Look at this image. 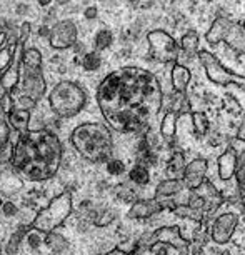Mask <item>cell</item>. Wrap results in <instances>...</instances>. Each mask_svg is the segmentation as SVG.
Instances as JSON below:
<instances>
[{
    "instance_id": "obj_1",
    "label": "cell",
    "mask_w": 245,
    "mask_h": 255,
    "mask_svg": "<svg viewBox=\"0 0 245 255\" xmlns=\"http://www.w3.org/2000/svg\"><path fill=\"white\" fill-rule=\"evenodd\" d=\"M97 104L104 119L117 132H138L162 107L157 79L135 67L115 70L100 82Z\"/></svg>"
},
{
    "instance_id": "obj_2",
    "label": "cell",
    "mask_w": 245,
    "mask_h": 255,
    "mask_svg": "<svg viewBox=\"0 0 245 255\" xmlns=\"http://www.w3.org/2000/svg\"><path fill=\"white\" fill-rule=\"evenodd\" d=\"M10 158L13 168L27 179L49 180L60 167L62 143L50 130H27L17 138Z\"/></svg>"
},
{
    "instance_id": "obj_3",
    "label": "cell",
    "mask_w": 245,
    "mask_h": 255,
    "mask_svg": "<svg viewBox=\"0 0 245 255\" xmlns=\"http://www.w3.org/2000/svg\"><path fill=\"white\" fill-rule=\"evenodd\" d=\"M70 142L82 157L94 163L109 162L114 152L112 133L105 125L97 122L80 124L75 127Z\"/></svg>"
},
{
    "instance_id": "obj_4",
    "label": "cell",
    "mask_w": 245,
    "mask_h": 255,
    "mask_svg": "<svg viewBox=\"0 0 245 255\" xmlns=\"http://www.w3.org/2000/svg\"><path fill=\"white\" fill-rule=\"evenodd\" d=\"M87 102V95L79 84L70 80H62L52 89L49 104L55 115L62 119H72L82 112Z\"/></svg>"
},
{
    "instance_id": "obj_5",
    "label": "cell",
    "mask_w": 245,
    "mask_h": 255,
    "mask_svg": "<svg viewBox=\"0 0 245 255\" xmlns=\"http://www.w3.org/2000/svg\"><path fill=\"white\" fill-rule=\"evenodd\" d=\"M22 70H23V80H22V90L30 99L40 100L45 94V79L42 72V54L35 47L27 49L23 45L22 52Z\"/></svg>"
},
{
    "instance_id": "obj_6",
    "label": "cell",
    "mask_w": 245,
    "mask_h": 255,
    "mask_svg": "<svg viewBox=\"0 0 245 255\" xmlns=\"http://www.w3.org/2000/svg\"><path fill=\"white\" fill-rule=\"evenodd\" d=\"M72 214V197L69 192L57 195L45 209H42L33 219L32 227L44 234H50L65 222V219Z\"/></svg>"
},
{
    "instance_id": "obj_7",
    "label": "cell",
    "mask_w": 245,
    "mask_h": 255,
    "mask_svg": "<svg viewBox=\"0 0 245 255\" xmlns=\"http://www.w3.org/2000/svg\"><path fill=\"white\" fill-rule=\"evenodd\" d=\"M77 35H79V30H77V25L72 20L57 22L50 28V35H49L50 47L55 50L70 49V47H74L77 44Z\"/></svg>"
},
{
    "instance_id": "obj_8",
    "label": "cell",
    "mask_w": 245,
    "mask_h": 255,
    "mask_svg": "<svg viewBox=\"0 0 245 255\" xmlns=\"http://www.w3.org/2000/svg\"><path fill=\"white\" fill-rule=\"evenodd\" d=\"M22 52L23 45L17 44L15 50H13L10 64L7 65V69L0 74V95L3 94H12L13 89L17 87L18 79H20V67H22Z\"/></svg>"
},
{
    "instance_id": "obj_9",
    "label": "cell",
    "mask_w": 245,
    "mask_h": 255,
    "mask_svg": "<svg viewBox=\"0 0 245 255\" xmlns=\"http://www.w3.org/2000/svg\"><path fill=\"white\" fill-rule=\"evenodd\" d=\"M239 225V215L234 212H227L222 214L220 217H217L212 224V232H210V239L215 244L224 245L229 244L234 237V232Z\"/></svg>"
},
{
    "instance_id": "obj_10",
    "label": "cell",
    "mask_w": 245,
    "mask_h": 255,
    "mask_svg": "<svg viewBox=\"0 0 245 255\" xmlns=\"http://www.w3.org/2000/svg\"><path fill=\"white\" fill-rule=\"evenodd\" d=\"M200 59H202V64H204L205 69H207V74H209L210 80L217 82V84H222V85L237 84L239 87L245 92V79L229 74V72L225 70V69H222V67L217 64V60H215L212 55H209L207 52H202Z\"/></svg>"
},
{
    "instance_id": "obj_11",
    "label": "cell",
    "mask_w": 245,
    "mask_h": 255,
    "mask_svg": "<svg viewBox=\"0 0 245 255\" xmlns=\"http://www.w3.org/2000/svg\"><path fill=\"white\" fill-rule=\"evenodd\" d=\"M153 244H165V245H172L175 247L179 252L182 250H189L190 247V240L184 239L180 234V227L179 225H165V227L157 229L155 232L152 234L150 237V247ZM148 247V249H150Z\"/></svg>"
},
{
    "instance_id": "obj_12",
    "label": "cell",
    "mask_w": 245,
    "mask_h": 255,
    "mask_svg": "<svg viewBox=\"0 0 245 255\" xmlns=\"http://www.w3.org/2000/svg\"><path fill=\"white\" fill-rule=\"evenodd\" d=\"M175 202L172 200H165V202H160L157 199H150V200H135L128 210V217L130 219H148L152 217L153 214L160 212L163 209H170L174 210L175 209Z\"/></svg>"
},
{
    "instance_id": "obj_13",
    "label": "cell",
    "mask_w": 245,
    "mask_h": 255,
    "mask_svg": "<svg viewBox=\"0 0 245 255\" xmlns=\"http://www.w3.org/2000/svg\"><path fill=\"white\" fill-rule=\"evenodd\" d=\"M207 168H209L207 158L199 157V158H195V160H192L189 165H185L184 177H182V182H184V185L189 190L195 192L202 185V182L205 180Z\"/></svg>"
},
{
    "instance_id": "obj_14",
    "label": "cell",
    "mask_w": 245,
    "mask_h": 255,
    "mask_svg": "<svg viewBox=\"0 0 245 255\" xmlns=\"http://www.w3.org/2000/svg\"><path fill=\"white\" fill-rule=\"evenodd\" d=\"M237 150H235L234 145H229L227 150H225L222 155L219 157V175L222 180H230L235 175V170H237Z\"/></svg>"
},
{
    "instance_id": "obj_15",
    "label": "cell",
    "mask_w": 245,
    "mask_h": 255,
    "mask_svg": "<svg viewBox=\"0 0 245 255\" xmlns=\"http://www.w3.org/2000/svg\"><path fill=\"white\" fill-rule=\"evenodd\" d=\"M7 124L10 128L20 132V133L27 132L28 124H30V112H28V110H22V109L13 107L10 112L7 114Z\"/></svg>"
},
{
    "instance_id": "obj_16",
    "label": "cell",
    "mask_w": 245,
    "mask_h": 255,
    "mask_svg": "<svg viewBox=\"0 0 245 255\" xmlns=\"http://www.w3.org/2000/svg\"><path fill=\"white\" fill-rule=\"evenodd\" d=\"M184 170H185V157L182 152H175L174 155L170 157L169 163L165 167V175L167 180H182L184 177Z\"/></svg>"
},
{
    "instance_id": "obj_17",
    "label": "cell",
    "mask_w": 245,
    "mask_h": 255,
    "mask_svg": "<svg viewBox=\"0 0 245 255\" xmlns=\"http://www.w3.org/2000/svg\"><path fill=\"white\" fill-rule=\"evenodd\" d=\"M190 80V72L182 65H175L174 70H172V84H174V89L177 94H184L185 87L189 85Z\"/></svg>"
},
{
    "instance_id": "obj_18",
    "label": "cell",
    "mask_w": 245,
    "mask_h": 255,
    "mask_svg": "<svg viewBox=\"0 0 245 255\" xmlns=\"http://www.w3.org/2000/svg\"><path fill=\"white\" fill-rule=\"evenodd\" d=\"M184 187L182 180H163L157 185L155 189V199H162V197H170L174 194H179Z\"/></svg>"
},
{
    "instance_id": "obj_19",
    "label": "cell",
    "mask_w": 245,
    "mask_h": 255,
    "mask_svg": "<svg viewBox=\"0 0 245 255\" xmlns=\"http://www.w3.org/2000/svg\"><path fill=\"white\" fill-rule=\"evenodd\" d=\"M175 124H177V114L175 112H167V115L163 117L162 125H160V132H162V135H163V138H165L167 142L174 140Z\"/></svg>"
},
{
    "instance_id": "obj_20",
    "label": "cell",
    "mask_w": 245,
    "mask_h": 255,
    "mask_svg": "<svg viewBox=\"0 0 245 255\" xmlns=\"http://www.w3.org/2000/svg\"><path fill=\"white\" fill-rule=\"evenodd\" d=\"M44 244L52 250V252H57V254L64 252V250H65L67 247H69V242H67V239L64 237V235L55 234V232L47 234V235H45Z\"/></svg>"
},
{
    "instance_id": "obj_21",
    "label": "cell",
    "mask_w": 245,
    "mask_h": 255,
    "mask_svg": "<svg viewBox=\"0 0 245 255\" xmlns=\"http://www.w3.org/2000/svg\"><path fill=\"white\" fill-rule=\"evenodd\" d=\"M237 182H239V192H240V202H242V209L245 215V150L244 153L237 158Z\"/></svg>"
},
{
    "instance_id": "obj_22",
    "label": "cell",
    "mask_w": 245,
    "mask_h": 255,
    "mask_svg": "<svg viewBox=\"0 0 245 255\" xmlns=\"http://www.w3.org/2000/svg\"><path fill=\"white\" fill-rule=\"evenodd\" d=\"M172 212H174L177 217L189 219V220H194V222H202V220H204V212L190 209L189 205H175V209Z\"/></svg>"
},
{
    "instance_id": "obj_23",
    "label": "cell",
    "mask_w": 245,
    "mask_h": 255,
    "mask_svg": "<svg viewBox=\"0 0 245 255\" xmlns=\"http://www.w3.org/2000/svg\"><path fill=\"white\" fill-rule=\"evenodd\" d=\"M128 177H130L132 182H135L137 185H145L148 184V180H150V174H148L147 167H142V165H133L132 170L128 172Z\"/></svg>"
},
{
    "instance_id": "obj_24",
    "label": "cell",
    "mask_w": 245,
    "mask_h": 255,
    "mask_svg": "<svg viewBox=\"0 0 245 255\" xmlns=\"http://www.w3.org/2000/svg\"><path fill=\"white\" fill-rule=\"evenodd\" d=\"M45 235L47 234H44V232H40V230H37V229H33V227H30L25 232V240H27V245L30 249H38L40 247L42 244H44V240H45Z\"/></svg>"
},
{
    "instance_id": "obj_25",
    "label": "cell",
    "mask_w": 245,
    "mask_h": 255,
    "mask_svg": "<svg viewBox=\"0 0 245 255\" xmlns=\"http://www.w3.org/2000/svg\"><path fill=\"white\" fill-rule=\"evenodd\" d=\"M112 40H114V37H112V32H110V30H100V32H97V35H95V38H94L95 50L100 52V50L109 49V47L112 45Z\"/></svg>"
},
{
    "instance_id": "obj_26",
    "label": "cell",
    "mask_w": 245,
    "mask_h": 255,
    "mask_svg": "<svg viewBox=\"0 0 245 255\" xmlns=\"http://www.w3.org/2000/svg\"><path fill=\"white\" fill-rule=\"evenodd\" d=\"M100 65H102V59H100L99 52H87L84 55V59H82V67L89 72L97 70Z\"/></svg>"
},
{
    "instance_id": "obj_27",
    "label": "cell",
    "mask_w": 245,
    "mask_h": 255,
    "mask_svg": "<svg viewBox=\"0 0 245 255\" xmlns=\"http://www.w3.org/2000/svg\"><path fill=\"white\" fill-rule=\"evenodd\" d=\"M192 120H194V128L197 130V135L202 137V135H205V133L209 132V119L205 117L204 114H200V112H197L192 115Z\"/></svg>"
},
{
    "instance_id": "obj_28",
    "label": "cell",
    "mask_w": 245,
    "mask_h": 255,
    "mask_svg": "<svg viewBox=\"0 0 245 255\" xmlns=\"http://www.w3.org/2000/svg\"><path fill=\"white\" fill-rule=\"evenodd\" d=\"M23 237H25V229H18L17 232L12 235V239L8 240V244L5 247V254L13 255L15 252H18V247H20V242Z\"/></svg>"
},
{
    "instance_id": "obj_29",
    "label": "cell",
    "mask_w": 245,
    "mask_h": 255,
    "mask_svg": "<svg viewBox=\"0 0 245 255\" xmlns=\"http://www.w3.org/2000/svg\"><path fill=\"white\" fill-rule=\"evenodd\" d=\"M107 172L110 175H120L125 172V163H123L120 158H110L107 162Z\"/></svg>"
},
{
    "instance_id": "obj_30",
    "label": "cell",
    "mask_w": 245,
    "mask_h": 255,
    "mask_svg": "<svg viewBox=\"0 0 245 255\" xmlns=\"http://www.w3.org/2000/svg\"><path fill=\"white\" fill-rule=\"evenodd\" d=\"M117 197H119V200H122V202H132V204L137 200L135 192H133L132 189H128L127 185H119L117 187Z\"/></svg>"
},
{
    "instance_id": "obj_31",
    "label": "cell",
    "mask_w": 245,
    "mask_h": 255,
    "mask_svg": "<svg viewBox=\"0 0 245 255\" xmlns=\"http://www.w3.org/2000/svg\"><path fill=\"white\" fill-rule=\"evenodd\" d=\"M182 47H184L185 52L192 54V52L197 49V33H194V32L187 33V35L182 38Z\"/></svg>"
},
{
    "instance_id": "obj_32",
    "label": "cell",
    "mask_w": 245,
    "mask_h": 255,
    "mask_svg": "<svg viewBox=\"0 0 245 255\" xmlns=\"http://www.w3.org/2000/svg\"><path fill=\"white\" fill-rule=\"evenodd\" d=\"M8 137H10V127L8 124L0 117V148L5 147V143L8 142Z\"/></svg>"
},
{
    "instance_id": "obj_33",
    "label": "cell",
    "mask_w": 245,
    "mask_h": 255,
    "mask_svg": "<svg viewBox=\"0 0 245 255\" xmlns=\"http://www.w3.org/2000/svg\"><path fill=\"white\" fill-rule=\"evenodd\" d=\"M190 207V209H194V210H202L204 209V205H205V199L202 195H197L195 192H192L190 197H189V204H187Z\"/></svg>"
},
{
    "instance_id": "obj_34",
    "label": "cell",
    "mask_w": 245,
    "mask_h": 255,
    "mask_svg": "<svg viewBox=\"0 0 245 255\" xmlns=\"http://www.w3.org/2000/svg\"><path fill=\"white\" fill-rule=\"evenodd\" d=\"M30 32H32L30 23H28V22H23L22 25H20V32H18V44L25 45L27 38L30 37Z\"/></svg>"
},
{
    "instance_id": "obj_35",
    "label": "cell",
    "mask_w": 245,
    "mask_h": 255,
    "mask_svg": "<svg viewBox=\"0 0 245 255\" xmlns=\"http://www.w3.org/2000/svg\"><path fill=\"white\" fill-rule=\"evenodd\" d=\"M37 102L33 99H30L28 95H22V97H18V109H22V110H30L35 107Z\"/></svg>"
},
{
    "instance_id": "obj_36",
    "label": "cell",
    "mask_w": 245,
    "mask_h": 255,
    "mask_svg": "<svg viewBox=\"0 0 245 255\" xmlns=\"http://www.w3.org/2000/svg\"><path fill=\"white\" fill-rule=\"evenodd\" d=\"M115 220V214L114 212H104L100 217L95 220V225H99V227H104V225H109V224H112Z\"/></svg>"
},
{
    "instance_id": "obj_37",
    "label": "cell",
    "mask_w": 245,
    "mask_h": 255,
    "mask_svg": "<svg viewBox=\"0 0 245 255\" xmlns=\"http://www.w3.org/2000/svg\"><path fill=\"white\" fill-rule=\"evenodd\" d=\"M2 212L5 217H13L17 214V205L12 202H5V204H2Z\"/></svg>"
},
{
    "instance_id": "obj_38",
    "label": "cell",
    "mask_w": 245,
    "mask_h": 255,
    "mask_svg": "<svg viewBox=\"0 0 245 255\" xmlns=\"http://www.w3.org/2000/svg\"><path fill=\"white\" fill-rule=\"evenodd\" d=\"M138 247L140 245H135V247L132 249V252H125V250H122V249H119V247H115V249H112L110 252H107L105 255H133V254H137V250H138Z\"/></svg>"
},
{
    "instance_id": "obj_39",
    "label": "cell",
    "mask_w": 245,
    "mask_h": 255,
    "mask_svg": "<svg viewBox=\"0 0 245 255\" xmlns=\"http://www.w3.org/2000/svg\"><path fill=\"white\" fill-rule=\"evenodd\" d=\"M84 15H85V18H89V20H92V18L97 17V8H95V7H89V8H85Z\"/></svg>"
},
{
    "instance_id": "obj_40",
    "label": "cell",
    "mask_w": 245,
    "mask_h": 255,
    "mask_svg": "<svg viewBox=\"0 0 245 255\" xmlns=\"http://www.w3.org/2000/svg\"><path fill=\"white\" fill-rule=\"evenodd\" d=\"M237 140L245 142V119H244V122H242V125H240V128L237 132Z\"/></svg>"
},
{
    "instance_id": "obj_41",
    "label": "cell",
    "mask_w": 245,
    "mask_h": 255,
    "mask_svg": "<svg viewBox=\"0 0 245 255\" xmlns=\"http://www.w3.org/2000/svg\"><path fill=\"white\" fill-rule=\"evenodd\" d=\"M38 35H40V37H47V38H49V35H50V27L42 25L40 28H38Z\"/></svg>"
},
{
    "instance_id": "obj_42",
    "label": "cell",
    "mask_w": 245,
    "mask_h": 255,
    "mask_svg": "<svg viewBox=\"0 0 245 255\" xmlns=\"http://www.w3.org/2000/svg\"><path fill=\"white\" fill-rule=\"evenodd\" d=\"M219 140H222V135H219V133H214V135L209 137V142L212 145H219Z\"/></svg>"
},
{
    "instance_id": "obj_43",
    "label": "cell",
    "mask_w": 245,
    "mask_h": 255,
    "mask_svg": "<svg viewBox=\"0 0 245 255\" xmlns=\"http://www.w3.org/2000/svg\"><path fill=\"white\" fill-rule=\"evenodd\" d=\"M52 2H54V0H38V5H40V7H49Z\"/></svg>"
},
{
    "instance_id": "obj_44",
    "label": "cell",
    "mask_w": 245,
    "mask_h": 255,
    "mask_svg": "<svg viewBox=\"0 0 245 255\" xmlns=\"http://www.w3.org/2000/svg\"><path fill=\"white\" fill-rule=\"evenodd\" d=\"M237 59H239L240 64H244V65H245V54H244V52H240V54L237 55Z\"/></svg>"
},
{
    "instance_id": "obj_45",
    "label": "cell",
    "mask_w": 245,
    "mask_h": 255,
    "mask_svg": "<svg viewBox=\"0 0 245 255\" xmlns=\"http://www.w3.org/2000/svg\"><path fill=\"white\" fill-rule=\"evenodd\" d=\"M17 8H18V10H17L18 13H25L27 12V7L25 5H18Z\"/></svg>"
},
{
    "instance_id": "obj_46",
    "label": "cell",
    "mask_w": 245,
    "mask_h": 255,
    "mask_svg": "<svg viewBox=\"0 0 245 255\" xmlns=\"http://www.w3.org/2000/svg\"><path fill=\"white\" fill-rule=\"evenodd\" d=\"M7 27V20L5 18H0V28H5Z\"/></svg>"
},
{
    "instance_id": "obj_47",
    "label": "cell",
    "mask_w": 245,
    "mask_h": 255,
    "mask_svg": "<svg viewBox=\"0 0 245 255\" xmlns=\"http://www.w3.org/2000/svg\"><path fill=\"white\" fill-rule=\"evenodd\" d=\"M55 3H59V5H65V3H69V0H55Z\"/></svg>"
},
{
    "instance_id": "obj_48",
    "label": "cell",
    "mask_w": 245,
    "mask_h": 255,
    "mask_svg": "<svg viewBox=\"0 0 245 255\" xmlns=\"http://www.w3.org/2000/svg\"><path fill=\"white\" fill-rule=\"evenodd\" d=\"M180 255H189V250H182Z\"/></svg>"
},
{
    "instance_id": "obj_49",
    "label": "cell",
    "mask_w": 245,
    "mask_h": 255,
    "mask_svg": "<svg viewBox=\"0 0 245 255\" xmlns=\"http://www.w3.org/2000/svg\"><path fill=\"white\" fill-rule=\"evenodd\" d=\"M220 255H230V252H229V250H224V252L220 254Z\"/></svg>"
},
{
    "instance_id": "obj_50",
    "label": "cell",
    "mask_w": 245,
    "mask_h": 255,
    "mask_svg": "<svg viewBox=\"0 0 245 255\" xmlns=\"http://www.w3.org/2000/svg\"><path fill=\"white\" fill-rule=\"evenodd\" d=\"M0 207H2V199H0Z\"/></svg>"
}]
</instances>
